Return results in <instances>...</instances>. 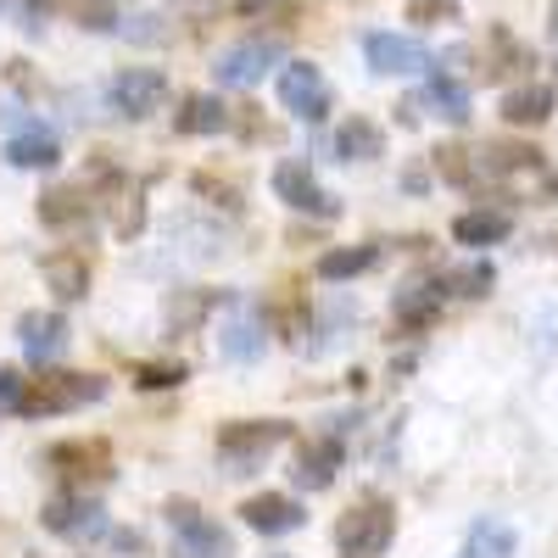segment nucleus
Returning a JSON list of instances; mask_svg holds the SVG:
<instances>
[{
  "mask_svg": "<svg viewBox=\"0 0 558 558\" xmlns=\"http://www.w3.org/2000/svg\"><path fill=\"white\" fill-rule=\"evenodd\" d=\"M173 129L179 134H223L229 129V107L218 96H184L179 112H173Z\"/></svg>",
  "mask_w": 558,
  "mask_h": 558,
  "instance_id": "obj_23",
  "label": "nucleus"
},
{
  "mask_svg": "<svg viewBox=\"0 0 558 558\" xmlns=\"http://www.w3.org/2000/svg\"><path fill=\"white\" fill-rule=\"evenodd\" d=\"M363 57H368V68H375V73H425V68H430L425 45L402 39V34H386V28L363 34Z\"/></svg>",
  "mask_w": 558,
  "mask_h": 558,
  "instance_id": "obj_11",
  "label": "nucleus"
},
{
  "mask_svg": "<svg viewBox=\"0 0 558 558\" xmlns=\"http://www.w3.org/2000/svg\"><path fill=\"white\" fill-rule=\"evenodd\" d=\"M452 286H463V296H481V291H492V268H470V274H458Z\"/></svg>",
  "mask_w": 558,
  "mask_h": 558,
  "instance_id": "obj_34",
  "label": "nucleus"
},
{
  "mask_svg": "<svg viewBox=\"0 0 558 558\" xmlns=\"http://www.w3.org/2000/svg\"><path fill=\"white\" fill-rule=\"evenodd\" d=\"M397 536V514L386 497H368L357 508H347V514L336 520V547L341 558H380Z\"/></svg>",
  "mask_w": 558,
  "mask_h": 558,
  "instance_id": "obj_2",
  "label": "nucleus"
},
{
  "mask_svg": "<svg viewBox=\"0 0 558 558\" xmlns=\"http://www.w3.org/2000/svg\"><path fill=\"white\" fill-rule=\"evenodd\" d=\"M291 441V425L286 418H235V425L218 430V463L229 475H252L257 463Z\"/></svg>",
  "mask_w": 558,
  "mask_h": 558,
  "instance_id": "obj_1",
  "label": "nucleus"
},
{
  "mask_svg": "<svg viewBox=\"0 0 558 558\" xmlns=\"http://www.w3.org/2000/svg\"><path fill=\"white\" fill-rule=\"evenodd\" d=\"M168 520H173V531H179V525H196V520H202V508H196V502H179V497H173V502H168Z\"/></svg>",
  "mask_w": 558,
  "mask_h": 558,
  "instance_id": "obj_35",
  "label": "nucleus"
},
{
  "mask_svg": "<svg viewBox=\"0 0 558 558\" xmlns=\"http://www.w3.org/2000/svg\"><path fill=\"white\" fill-rule=\"evenodd\" d=\"M458 17V0H413L408 23H452Z\"/></svg>",
  "mask_w": 558,
  "mask_h": 558,
  "instance_id": "obj_32",
  "label": "nucleus"
},
{
  "mask_svg": "<svg viewBox=\"0 0 558 558\" xmlns=\"http://www.w3.org/2000/svg\"><path fill=\"white\" fill-rule=\"evenodd\" d=\"M184 380H191L184 363H140L134 368V386H146V391H168V386H184Z\"/></svg>",
  "mask_w": 558,
  "mask_h": 558,
  "instance_id": "obj_30",
  "label": "nucleus"
},
{
  "mask_svg": "<svg viewBox=\"0 0 558 558\" xmlns=\"http://www.w3.org/2000/svg\"><path fill=\"white\" fill-rule=\"evenodd\" d=\"M279 107L302 123H318L330 112V84H324V73L313 62H286L279 68Z\"/></svg>",
  "mask_w": 558,
  "mask_h": 558,
  "instance_id": "obj_4",
  "label": "nucleus"
},
{
  "mask_svg": "<svg viewBox=\"0 0 558 558\" xmlns=\"http://www.w3.org/2000/svg\"><path fill=\"white\" fill-rule=\"evenodd\" d=\"M39 7H45V12H68V17H78L89 0H39Z\"/></svg>",
  "mask_w": 558,
  "mask_h": 558,
  "instance_id": "obj_37",
  "label": "nucleus"
},
{
  "mask_svg": "<svg viewBox=\"0 0 558 558\" xmlns=\"http://www.w3.org/2000/svg\"><path fill=\"white\" fill-rule=\"evenodd\" d=\"M279 57H286V45H279V39H241V45H229V51L213 62V73L229 89H252Z\"/></svg>",
  "mask_w": 558,
  "mask_h": 558,
  "instance_id": "obj_9",
  "label": "nucleus"
},
{
  "mask_svg": "<svg viewBox=\"0 0 558 558\" xmlns=\"http://www.w3.org/2000/svg\"><path fill=\"white\" fill-rule=\"evenodd\" d=\"M425 101H430V107H436L447 123H470V89H463V84H452V78H441V73L425 84Z\"/></svg>",
  "mask_w": 558,
  "mask_h": 558,
  "instance_id": "obj_27",
  "label": "nucleus"
},
{
  "mask_svg": "<svg viewBox=\"0 0 558 558\" xmlns=\"http://www.w3.org/2000/svg\"><path fill=\"white\" fill-rule=\"evenodd\" d=\"M7 162L12 168H57L62 146H57V134H45V129H23V134L7 140Z\"/></svg>",
  "mask_w": 558,
  "mask_h": 558,
  "instance_id": "obj_24",
  "label": "nucleus"
},
{
  "mask_svg": "<svg viewBox=\"0 0 558 558\" xmlns=\"http://www.w3.org/2000/svg\"><path fill=\"white\" fill-rule=\"evenodd\" d=\"M17 341H23L28 363L51 368V363L68 352V318H62V313H45V307H34V313H23V318H17Z\"/></svg>",
  "mask_w": 558,
  "mask_h": 558,
  "instance_id": "obj_10",
  "label": "nucleus"
},
{
  "mask_svg": "<svg viewBox=\"0 0 558 558\" xmlns=\"http://www.w3.org/2000/svg\"><path fill=\"white\" fill-rule=\"evenodd\" d=\"M112 547L118 553H146V536H140V531H112Z\"/></svg>",
  "mask_w": 558,
  "mask_h": 558,
  "instance_id": "obj_36",
  "label": "nucleus"
},
{
  "mask_svg": "<svg viewBox=\"0 0 558 558\" xmlns=\"http://www.w3.org/2000/svg\"><path fill=\"white\" fill-rule=\"evenodd\" d=\"M336 157L341 162H375V157H386V129L375 118H347L336 129Z\"/></svg>",
  "mask_w": 558,
  "mask_h": 558,
  "instance_id": "obj_18",
  "label": "nucleus"
},
{
  "mask_svg": "<svg viewBox=\"0 0 558 558\" xmlns=\"http://www.w3.org/2000/svg\"><path fill=\"white\" fill-rule=\"evenodd\" d=\"M96 207L101 202H96L89 184H57V191L39 196V218L51 223V229H78V223H89V213H96Z\"/></svg>",
  "mask_w": 558,
  "mask_h": 558,
  "instance_id": "obj_14",
  "label": "nucleus"
},
{
  "mask_svg": "<svg viewBox=\"0 0 558 558\" xmlns=\"http://www.w3.org/2000/svg\"><path fill=\"white\" fill-rule=\"evenodd\" d=\"M481 168H492V173H525V168H542V151L536 146H514V140H497V146L481 151Z\"/></svg>",
  "mask_w": 558,
  "mask_h": 558,
  "instance_id": "obj_28",
  "label": "nucleus"
},
{
  "mask_svg": "<svg viewBox=\"0 0 558 558\" xmlns=\"http://www.w3.org/2000/svg\"><path fill=\"white\" fill-rule=\"evenodd\" d=\"M107 397V380L101 375H73V368H45L39 380H28V402L23 413H73V408H89Z\"/></svg>",
  "mask_w": 558,
  "mask_h": 558,
  "instance_id": "obj_3",
  "label": "nucleus"
},
{
  "mask_svg": "<svg viewBox=\"0 0 558 558\" xmlns=\"http://www.w3.org/2000/svg\"><path fill=\"white\" fill-rule=\"evenodd\" d=\"M268 336H263V324L257 318H235V324H223V357H235V363H252L263 357Z\"/></svg>",
  "mask_w": 558,
  "mask_h": 558,
  "instance_id": "obj_26",
  "label": "nucleus"
},
{
  "mask_svg": "<svg viewBox=\"0 0 558 558\" xmlns=\"http://www.w3.org/2000/svg\"><path fill=\"white\" fill-rule=\"evenodd\" d=\"M45 463L68 481V486H101L112 481V447L107 441H57L45 452Z\"/></svg>",
  "mask_w": 558,
  "mask_h": 558,
  "instance_id": "obj_7",
  "label": "nucleus"
},
{
  "mask_svg": "<svg viewBox=\"0 0 558 558\" xmlns=\"http://www.w3.org/2000/svg\"><path fill=\"white\" fill-rule=\"evenodd\" d=\"M436 168H441L447 184H475V179H481V162L463 151V146H441V151H436Z\"/></svg>",
  "mask_w": 558,
  "mask_h": 558,
  "instance_id": "obj_29",
  "label": "nucleus"
},
{
  "mask_svg": "<svg viewBox=\"0 0 558 558\" xmlns=\"http://www.w3.org/2000/svg\"><path fill=\"white\" fill-rule=\"evenodd\" d=\"M173 558H235V542H229L223 525L196 520V525H179V536H173Z\"/></svg>",
  "mask_w": 558,
  "mask_h": 558,
  "instance_id": "obj_22",
  "label": "nucleus"
},
{
  "mask_svg": "<svg viewBox=\"0 0 558 558\" xmlns=\"http://www.w3.org/2000/svg\"><path fill=\"white\" fill-rule=\"evenodd\" d=\"M39 274H45V286H51L62 302H78V296H89V257L84 252H51L39 263Z\"/></svg>",
  "mask_w": 558,
  "mask_h": 558,
  "instance_id": "obj_17",
  "label": "nucleus"
},
{
  "mask_svg": "<svg viewBox=\"0 0 558 558\" xmlns=\"http://www.w3.org/2000/svg\"><path fill=\"white\" fill-rule=\"evenodd\" d=\"M196 191H202V196H218L223 207H241V191H235V184H218V179H207V173H196Z\"/></svg>",
  "mask_w": 558,
  "mask_h": 558,
  "instance_id": "obj_33",
  "label": "nucleus"
},
{
  "mask_svg": "<svg viewBox=\"0 0 558 558\" xmlns=\"http://www.w3.org/2000/svg\"><path fill=\"white\" fill-rule=\"evenodd\" d=\"M547 196H553V202H558V179H547Z\"/></svg>",
  "mask_w": 558,
  "mask_h": 558,
  "instance_id": "obj_39",
  "label": "nucleus"
},
{
  "mask_svg": "<svg viewBox=\"0 0 558 558\" xmlns=\"http://www.w3.org/2000/svg\"><path fill=\"white\" fill-rule=\"evenodd\" d=\"M341 458H347L341 436H318V441H307V447L296 452L291 481H296L302 492H330V486H336V475H341Z\"/></svg>",
  "mask_w": 558,
  "mask_h": 558,
  "instance_id": "obj_12",
  "label": "nucleus"
},
{
  "mask_svg": "<svg viewBox=\"0 0 558 558\" xmlns=\"http://www.w3.org/2000/svg\"><path fill=\"white\" fill-rule=\"evenodd\" d=\"M23 402H28V380L17 368H0V413H23Z\"/></svg>",
  "mask_w": 558,
  "mask_h": 558,
  "instance_id": "obj_31",
  "label": "nucleus"
},
{
  "mask_svg": "<svg viewBox=\"0 0 558 558\" xmlns=\"http://www.w3.org/2000/svg\"><path fill=\"white\" fill-rule=\"evenodd\" d=\"M274 196L286 202L291 213H313V218H336V213H341V202L324 191V184L313 179V168L296 162V157L274 168Z\"/></svg>",
  "mask_w": 558,
  "mask_h": 558,
  "instance_id": "obj_6",
  "label": "nucleus"
},
{
  "mask_svg": "<svg viewBox=\"0 0 558 558\" xmlns=\"http://www.w3.org/2000/svg\"><path fill=\"white\" fill-rule=\"evenodd\" d=\"M241 520H246L257 536H291V531H302V525H307L302 502H296V497H279V492L246 497V502H241Z\"/></svg>",
  "mask_w": 558,
  "mask_h": 558,
  "instance_id": "obj_13",
  "label": "nucleus"
},
{
  "mask_svg": "<svg viewBox=\"0 0 558 558\" xmlns=\"http://www.w3.org/2000/svg\"><path fill=\"white\" fill-rule=\"evenodd\" d=\"M268 7H291V0H241V12H268Z\"/></svg>",
  "mask_w": 558,
  "mask_h": 558,
  "instance_id": "obj_38",
  "label": "nucleus"
},
{
  "mask_svg": "<svg viewBox=\"0 0 558 558\" xmlns=\"http://www.w3.org/2000/svg\"><path fill=\"white\" fill-rule=\"evenodd\" d=\"M447 291H452V279H418V286L397 291V318L408 330H425V324L447 307Z\"/></svg>",
  "mask_w": 558,
  "mask_h": 558,
  "instance_id": "obj_16",
  "label": "nucleus"
},
{
  "mask_svg": "<svg viewBox=\"0 0 558 558\" xmlns=\"http://www.w3.org/2000/svg\"><path fill=\"white\" fill-rule=\"evenodd\" d=\"M553 84H520V89H508L502 96V118L514 123V129H542L553 118Z\"/></svg>",
  "mask_w": 558,
  "mask_h": 558,
  "instance_id": "obj_20",
  "label": "nucleus"
},
{
  "mask_svg": "<svg viewBox=\"0 0 558 558\" xmlns=\"http://www.w3.org/2000/svg\"><path fill=\"white\" fill-rule=\"evenodd\" d=\"M553 34H558V0H553Z\"/></svg>",
  "mask_w": 558,
  "mask_h": 558,
  "instance_id": "obj_40",
  "label": "nucleus"
},
{
  "mask_svg": "<svg viewBox=\"0 0 558 558\" xmlns=\"http://www.w3.org/2000/svg\"><path fill=\"white\" fill-rule=\"evenodd\" d=\"M196 7H207V0H196Z\"/></svg>",
  "mask_w": 558,
  "mask_h": 558,
  "instance_id": "obj_41",
  "label": "nucleus"
},
{
  "mask_svg": "<svg viewBox=\"0 0 558 558\" xmlns=\"http://www.w3.org/2000/svg\"><path fill=\"white\" fill-rule=\"evenodd\" d=\"M112 112L118 118H151V112H162V101H168V78L157 73V68H123L118 78H112Z\"/></svg>",
  "mask_w": 558,
  "mask_h": 558,
  "instance_id": "obj_8",
  "label": "nucleus"
},
{
  "mask_svg": "<svg viewBox=\"0 0 558 558\" xmlns=\"http://www.w3.org/2000/svg\"><path fill=\"white\" fill-rule=\"evenodd\" d=\"M520 553V536H514V525L508 520H475L470 525V536H463V547H458V558H514Z\"/></svg>",
  "mask_w": 558,
  "mask_h": 558,
  "instance_id": "obj_19",
  "label": "nucleus"
},
{
  "mask_svg": "<svg viewBox=\"0 0 558 558\" xmlns=\"http://www.w3.org/2000/svg\"><path fill=\"white\" fill-rule=\"evenodd\" d=\"M39 525L51 536H68V542H89V536H107V508L96 497H51L39 508Z\"/></svg>",
  "mask_w": 558,
  "mask_h": 558,
  "instance_id": "obj_5",
  "label": "nucleus"
},
{
  "mask_svg": "<svg viewBox=\"0 0 558 558\" xmlns=\"http://www.w3.org/2000/svg\"><path fill=\"white\" fill-rule=\"evenodd\" d=\"M386 252L368 241V246H336V252H324L318 263H313V274L324 279V286H341V279H357V274H368Z\"/></svg>",
  "mask_w": 558,
  "mask_h": 558,
  "instance_id": "obj_21",
  "label": "nucleus"
},
{
  "mask_svg": "<svg viewBox=\"0 0 558 558\" xmlns=\"http://www.w3.org/2000/svg\"><path fill=\"white\" fill-rule=\"evenodd\" d=\"M107 191H112V235H140V223H146V202H140V191L129 179H118V173H107Z\"/></svg>",
  "mask_w": 558,
  "mask_h": 558,
  "instance_id": "obj_25",
  "label": "nucleus"
},
{
  "mask_svg": "<svg viewBox=\"0 0 558 558\" xmlns=\"http://www.w3.org/2000/svg\"><path fill=\"white\" fill-rule=\"evenodd\" d=\"M508 235H514V218H508L502 207L458 213V223H452V241H458V246H502Z\"/></svg>",
  "mask_w": 558,
  "mask_h": 558,
  "instance_id": "obj_15",
  "label": "nucleus"
}]
</instances>
